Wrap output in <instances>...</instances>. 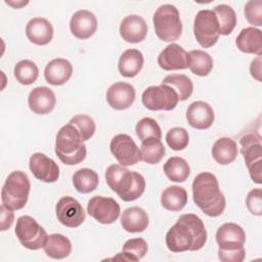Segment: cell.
<instances>
[{
  "instance_id": "6da1fadb",
  "label": "cell",
  "mask_w": 262,
  "mask_h": 262,
  "mask_svg": "<svg viewBox=\"0 0 262 262\" xmlns=\"http://www.w3.org/2000/svg\"><path fill=\"white\" fill-rule=\"evenodd\" d=\"M206 242L205 224L195 214H182L166 234V246L174 253L199 251Z\"/></svg>"
},
{
  "instance_id": "7a4b0ae2",
  "label": "cell",
  "mask_w": 262,
  "mask_h": 262,
  "mask_svg": "<svg viewBox=\"0 0 262 262\" xmlns=\"http://www.w3.org/2000/svg\"><path fill=\"white\" fill-rule=\"evenodd\" d=\"M192 199L195 205L210 217L221 215L226 207L225 196L219 188L218 180L210 172H202L194 177Z\"/></svg>"
},
{
  "instance_id": "3957f363",
  "label": "cell",
  "mask_w": 262,
  "mask_h": 262,
  "mask_svg": "<svg viewBox=\"0 0 262 262\" xmlns=\"http://www.w3.org/2000/svg\"><path fill=\"white\" fill-rule=\"evenodd\" d=\"M105 180L110 188L125 202L137 200L145 190L143 176L121 165H111L106 169Z\"/></svg>"
},
{
  "instance_id": "277c9868",
  "label": "cell",
  "mask_w": 262,
  "mask_h": 262,
  "mask_svg": "<svg viewBox=\"0 0 262 262\" xmlns=\"http://www.w3.org/2000/svg\"><path fill=\"white\" fill-rule=\"evenodd\" d=\"M55 154L66 165L73 166L83 162L87 149L79 131L70 123L62 126L56 135Z\"/></svg>"
},
{
  "instance_id": "5b68a950",
  "label": "cell",
  "mask_w": 262,
  "mask_h": 262,
  "mask_svg": "<svg viewBox=\"0 0 262 262\" xmlns=\"http://www.w3.org/2000/svg\"><path fill=\"white\" fill-rule=\"evenodd\" d=\"M30 189V180L25 172L18 170L11 172L1 190L2 205L13 211L23 209L28 202Z\"/></svg>"
},
{
  "instance_id": "8992f818",
  "label": "cell",
  "mask_w": 262,
  "mask_h": 262,
  "mask_svg": "<svg viewBox=\"0 0 262 262\" xmlns=\"http://www.w3.org/2000/svg\"><path fill=\"white\" fill-rule=\"evenodd\" d=\"M156 35L164 42L176 41L182 33V23L178 9L172 4H163L158 7L154 17Z\"/></svg>"
},
{
  "instance_id": "52a82bcc",
  "label": "cell",
  "mask_w": 262,
  "mask_h": 262,
  "mask_svg": "<svg viewBox=\"0 0 262 262\" xmlns=\"http://www.w3.org/2000/svg\"><path fill=\"white\" fill-rule=\"evenodd\" d=\"M241 152L244 156L246 166L252 180L258 184L262 183V144L261 136L256 132L245 134L241 140Z\"/></svg>"
},
{
  "instance_id": "ba28073f",
  "label": "cell",
  "mask_w": 262,
  "mask_h": 262,
  "mask_svg": "<svg viewBox=\"0 0 262 262\" xmlns=\"http://www.w3.org/2000/svg\"><path fill=\"white\" fill-rule=\"evenodd\" d=\"M15 235L19 243L29 250H39L44 247L48 237L46 230L31 216H20L16 220Z\"/></svg>"
},
{
  "instance_id": "9c48e42d",
  "label": "cell",
  "mask_w": 262,
  "mask_h": 262,
  "mask_svg": "<svg viewBox=\"0 0 262 262\" xmlns=\"http://www.w3.org/2000/svg\"><path fill=\"white\" fill-rule=\"evenodd\" d=\"M193 34L199 44L204 48L212 47L219 39V25L213 10H200L193 21Z\"/></svg>"
},
{
  "instance_id": "30bf717a",
  "label": "cell",
  "mask_w": 262,
  "mask_h": 262,
  "mask_svg": "<svg viewBox=\"0 0 262 262\" xmlns=\"http://www.w3.org/2000/svg\"><path fill=\"white\" fill-rule=\"evenodd\" d=\"M141 100L150 111H172L179 101L175 90L165 84L147 87L141 95Z\"/></svg>"
},
{
  "instance_id": "8fae6325",
  "label": "cell",
  "mask_w": 262,
  "mask_h": 262,
  "mask_svg": "<svg viewBox=\"0 0 262 262\" xmlns=\"http://www.w3.org/2000/svg\"><path fill=\"white\" fill-rule=\"evenodd\" d=\"M216 242L219 246L218 256L230 255L245 251L246 233L242 226L228 222L222 224L216 232Z\"/></svg>"
},
{
  "instance_id": "7c38bea8",
  "label": "cell",
  "mask_w": 262,
  "mask_h": 262,
  "mask_svg": "<svg viewBox=\"0 0 262 262\" xmlns=\"http://www.w3.org/2000/svg\"><path fill=\"white\" fill-rule=\"evenodd\" d=\"M110 149L121 166H132L141 161L140 149L128 134H118L113 137Z\"/></svg>"
},
{
  "instance_id": "4fadbf2b",
  "label": "cell",
  "mask_w": 262,
  "mask_h": 262,
  "mask_svg": "<svg viewBox=\"0 0 262 262\" xmlns=\"http://www.w3.org/2000/svg\"><path fill=\"white\" fill-rule=\"evenodd\" d=\"M87 213L101 224H112L120 216V205L112 198L92 196L87 204Z\"/></svg>"
},
{
  "instance_id": "5bb4252c",
  "label": "cell",
  "mask_w": 262,
  "mask_h": 262,
  "mask_svg": "<svg viewBox=\"0 0 262 262\" xmlns=\"http://www.w3.org/2000/svg\"><path fill=\"white\" fill-rule=\"evenodd\" d=\"M57 220L64 226L75 228L80 226L86 218L81 204L73 196H62L55 206Z\"/></svg>"
},
{
  "instance_id": "9a60e30c",
  "label": "cell",
  "mask_w": 262,
  "mask_h": 262,
  "mask_svg": "<svg viewBox=\"0 0 262 262\" xmlns=\"http://www.w3.org/2000/svg\"><path fill=\"white\" fill-rule=\"evenodd\" d=\"M29 167L33 175L40 181L51 183L59 177V167L57 164L42 152H35L31 156Z\"/></svg>"
},
{
  "instance_id": "2e32d148",
  "label": "cell",
  "mask_w": 262,
  "mask_h": 262,
  "mask_svg": "<svg viewBox=\"0 0 262 262\" xmlns=\"http://www.w3.org/2000/svg\"><path fill=\"white\" fill-rule=\"evenodd\" d=\"M188 61V53L176 43L166 46L158 56V64L165 71L187 69Z\"/></svg>"
},
{
  "instance_id": "e0dca14e",
  "label": "cell",
  "mask_w": 262,
  "mask_h": 262,
  "mask_svg": "<svg viewBox=\"0 0 262 262\" xmlns=\"http://www.w3.org/2000/svg\"><path fill=\"white\" fill-rule=\"evenodd\" d=\"M134 100L135 89L129 83L116 82L106 91V101L114 110H127L133 104Z\"/></svg>"
},
{
  "instance_id": "ac0fdd59",
  "label": "cell",
  "mask_w": 262,
  "mask_h": 262,
  "mask_svg": "<svg viewBox=\"0 0 262 262\" xmlns=\"http://www.w3.org/2000/svg\"><path fill=\"white\" fill-rule=\"evenodd\" d=\"M70 29L76 38L81 40L89 39L96 32L97 18L94 13L89 10H78L73 14L70 20Z\"/></svg>"
},
{
  "instance_id": "d6986e66",
  "label": "cell",
  "mask_w": 262,
  "mask_h": 262,
  "mask_svg": "<svg viewBox=\"0 0 262 262\" xmlns=\"http://www.w3.org/2000/svg\"><path fill=\"white\" fill-rule=\"evenodd\" d=\"M215 119L212 106L205 101H194L186 110L188 124L199 130H205L212 126Z\"/></svg>"
},
{
  "instance_id": "ffe728a7",
  "label": "cell",
  "mask_w": 262,
  "mask_h": 262,
  "mask_svg": "<svg viewBox=\"0 0 262 262\" xmlns=\"http://www.w3.org/2000/svg\"><path fill=\"white\" fill-rule=\"evenodd\" d=\"M147 34V25L141 16L137 14L127 15L120 25V35L128 43H139L143 41Z\"/></svg>"
},
{
  "instance_id": "44dd1931",
  "label": "cell",
  "mask_w": 262,
  "mask_h": 262,
  "mask_svg": "<svg viewBox=\"0 0 262 262\" xmlns=\"http://www.w3.org/2000/svg\"><path fill=\"white\" fill-rule=\"evenodd\" d=\"M56 103L53 91L45 86L34 88L28 97L30 110L37 115H46L50 113Z\"/></svg>"
},
{
  "instance_id": "7402d4cb",
  "label": "cell",
  "mask_w": 262,
  "mask_h": 262,
  "mask_svg": "<svg viewBox=\"0 0 262 262\" xmlns=\"http://www.w3.org/2000/svg\"><path fill=\"white\" fill-rule=\"evenodd\" d=\"M28 39L36 45H46L53 38V27L49 20L43 17H34L26 26Z\"/></svg>"
},
{
  "instance_id": "603a6c76",
  "label": "cell",
  "mask_w": 262,
  "mask_h": 262,
  "mask_svg": "<svg viewBox=\"0 0 262 262\" xmlns=\"http://www.w3.org/2000/svg\"><path fill=\"white\" fill-rule=\"evenodd\" d=\"M73 74L72 63L64 58H54L49 61L44 70V77L47 83L59 86L67 83Z\"/></svg>"
},
{
  "instance_id": "cb8c5ba5",
  "label": "cell",
  "mask_w": 262,
  "mask_h": 262,
  "mask_svg": "<svg viewBox=\"0 0 262 262\" xmlns=\"http://www.w3.org/2000/svg\"><path fill=\"white\" fill-rule=\"evenodd\" d=\"M237 48L245 53L262 54V32L254 27L243 29L236 37Z\"/></svg>"
},
{
  "instance_id": "d4e9b609",
  "label": "cell",
  "mask_w": 262,
  "mask_h": 262,
  "mask_svg": "<svg viewBox=\"0 0 262 262\" xmlns=\"http://www.w3.org/2000/svg\"><path fill=\"white\" fill-rule=\"evenodd\" d=\"M148 223L147 213L139 207L128 208L121 216V225L128 232H142L147 228Z\"/></svg>"
},
{
  "instance_id": "484cf974",
  "label": "cell",
  "mask_w": 262,
  "mask_h": 262,
  "mask_svg": "<svg viewBox=\"0 0 262 262\" xmlns=\"http://www.w3.org/2000/svg\"><path fill=\"white\" fill-rule=\"evenodd\" d=\"M143 61V55L138 49H127L119 58L118 70L123 77L133 78L141 71Z\"/></svg>"
},
{
  "instance_id": "4316f807",
  "label": "cell",
  "mask_w": 262,
  "mask_h": 262,
  "mask_svg": "<svg viewBox=\"0 0 262 262\" xmlns=\"http://www.w3.org/2000/svg\"><path fill=\"white\" fill-rule=\"evenodd\" d=\"M238 154L236 142L229 137H221L217 139L212 147V156L220 165H228L232 163Z\"/></svg>"
},
{
  "instance_id": "83f0119b",
  "label": "cell",
  "mask_w": 262,
  "mask_h": 262,
  "mask_svg": "<svg viewBox=\"0 0 262 262\" xmlns=\"http://www.w3.org/2000/svg\"><path fill=\"white\" fill-rule=\"evenodd\" d=\"M45 254L52 259H64L72 252L71 241L59 233L48 235L43 247Z\"/></svg>"
},
{
  "instance_id": "f1b7e54d",
  "label": "cell",
  "mask_w": 262,
  "mask_h": 262,
  "mask_svg": "<svg viewBox=\"0 0 262 262\" xmlns=\"http://www.w3.org/2000/svg\"><path fill=\"white\" fill-rule=\"evenodd\" d=\"M187 203V192L186 190L178 185H172L165 188L161 195L162 206L173 212H178L182 210Z\"/></svg>"
},
{
  "instance_id": "f546056e",
  "label": "cell",
  "mask_w": 262,
  "mask_h": 262,
  "mask_svg": "<svg viewBox=\"0 0 262 262\" xmlns=\"http://www.w3.org/2000/svg\"><path fill=\"white\" fill-rule=\"evenodd\" d=\"M164 172L170 181L184 182L189 174L190 167L188 163L180 157H172L164 164Z\"/></svg>"
},
{
  "instance_id": "4dcf8cb0",
  "label": "cell",
  "mask_w": 262,
  "mask_h": 262,
  "mask_svg": "<svg viewBox=\"0 0 262 262\" xmlns=\"http://www.w3.org/2000/svg\"><path fill=\"white\" fill-rule=\"evenodd\" d=\"M188 68L195 76H208L213 69V58L203 50H191L188 52Z\"/></svg>"
},
{
  "instance_id": "1f68e13d",
  "label": "cell",
  "mask_w": 262,
  "mask_h": 262,
  "mask_svg": "<svg viewBox=\"0 0 262 262\" xmlns=\"http://www.w3.org/2000/svg\"><path fill=\"white\" fill-rule=\"evenodd\" d=\"M148 247L146 242L141 237L130 238L126 241L123 246L122 253H119L114 259H121L126 261H139L147 253Z\"/></svg>"
},
{
  "instance_id": "d6a6232c",
  "label": "cell",
  "mask_w": 262,
  "mask_h": 262,
  "mask_svg": "<svg viewBox=\"0 0 262 262\" xmlns=\"http://www.w3.org/2000/svg\"><path fill=\"white\" fill-rule=\"evenodd\" d=\"M99 179L98 174L89 168H83L73 175V184L80 193H89L96 189Z\"/></svg>"
},
{
  "instance_id": "836d02e7",
  "label": "cell",
  "mask_w": 262,
  "mask_h": 262,
  "mask_svg": "<svg viewBox=\"0 0 262 262\" xmlns=\"http://www.w3.org/2000/svg\"><path fill=\"white\" fill-rule=\"evenodd\" d=\"M162 84L168 85L175 90L179 100H186L193 91V84L191 80L182 74H173L165 77Z\"/></svg>"
},
{
  "instance_id": "e575fe53",
  "label": "cell",
  "mask_w": 262,
  "mask_h": 262,
  "mask_svg": "<svg viewBox=\"0 0 262 262\" xmlns=\"http://www.w3.org/2000/svg\"><path fill=\"white\" fill-rule=\"evenodd\" d=\"M141 160L147 164L155 165L161 162L165 155V147L161 139L148 138L142 141L140 146Z\"/></svg>"
},
{
  "instance_id": "d590c367",
  "label": "cell",
  "mask_w": 262,
  "mask_h": 262,
  "mask_svg": "<svg viewBox=\"0 0 262 262\" xmlns=\"http://www.w3.org/2000/svg\"><path fill=\"white\" fill-rule=\"evenodd\" d=\"M217 16L220 35H229L236 26V14L227 4H219L213 10Z\"/></svg>"
},
{
  "instance_id": "8d00e7d4",
  "label": "cell",
  "mask_w": 262,
  "mask_h": 262,
  "mask_svg": "<svg viewBox=\"0 0 262 262\" xmlns=\"http://www.w3.org/2000/svg\"><path fill=\"white\" fill-rule=\"evenodd\" d=\"M13 73L15 79L21 85H31L37 80L39 76V69L34 61L23 59L14 66Z\"/></svg>"
},
{
  "instance_id": "74e56055",
  "label": "cell",
  "mask_w": 262,
  "mask_h": 262,
  "mask_svg": "<svg viewBox=\"0 0 262 262\" xmlns=\"http://www.w3.org/2000/svg\"><path fill=\"white\" fill-rule=\"evenodd\" d=\"M135 132L138 138L141 141H144L148 138H162V131L159 124L156 120L151 118H143L141 119L135 127Z\"/></svg>"
},
{
  "instance_id": "f35d334b",
  "label": "cell",
  "mask_w": 262,
  "mask_h": 262,
  "mask_svg": "<svg viewBox=\"0 0 262 262\" xmlns=\"http://www.w3.org/2000/svg\"><path fill=\"white\" fill-rule=\"evenodd\" d=\"M69 123L79 131L83 141L89 140L95 133V122L87 115H76L70 120Z\"/></svg>"
},
{
  "instance_id": "ab89813d",
  "label": "cell",
  "mask_w": 262,
  "mask_h": 262,
  "mask_svg": "<svg viewBox=\"0 0 262 262\" xmlns=\"http://www.w3.org/2000/svg\"><path fill=\"white\" fill-rule=\"evenodd\" d=\"M166 142L173 150L184 149L189 142L188 132L182 127L171 128L166 135Z\"/></svg>"
},
{
  "instance_id": "60d3db41",
  "label": "cell",
  "mask_w": 262,
  "mask_h": 262,
  "mask_svg": "<svg viewBox=\"0 0 262 262\" xmlns=\"http://www.w3.org/2000/svg\"><path fill=\"white\" fill-rule=\"evenodd\" d=\"M245 16L247 20L257 27L262 26V1L261 0H251L248 1L245 10Z\"/></svg>"
},
{
  "instance_id": "b9f144b4",
  "label": "cell",
  "mask_w": 262,
  "mask_h": 262,
  "mask_svg": "<svg viewBox=\"0 0 262 262\" xmlns=\"http://www.w3.org/2000/svg\"><path fill=\"white\" fill-rule=\"evenodd\" d=\"M248 210L256 216L262 215V190L261 188L252 189L246 199Z\"/></svg>"
},
{
  "instance_id": "7bdbcfd3",
  "label": "cell",
  "mask_w": 262,
  "mask_h": 262,
  "mask_svg": "<svg viewBox=\"0 0 262 262\" xmlns=\"http://www.w3.org/2000/svg\"><path fill=\"white\" fill-rule=\"evenodd\" d=\"M13 210L8 209L4 205H1L0 207V220H1V231H5L13 223L14 220V214L12 212Z\"/></svg>"
},
{
  "instance_id": "ee69618b",
  "label": "cell",
  "mask_w": 262,
  "mask_h": 262,
  "mask_svg": "<svg viewBox=\"0 0 262 262\" xmlns=\"http://www.w3.org/2000/svg\"><path fill=\"white\" fill-rule=\"evenodd\" d=\"M250 72L253 78L259 82L261 81V56H257V58L251 62Z\"/></svg>"
},
{
  "instance_id": "f6af8a7d",
  "label": "cell",
  "mask_w": 262,
  "mask_h": 262,
  "mask_svg": "<svg viewBox=\"0 0 262 262\" xmlns=\"http://www.w3.org/2000/svg\"><path fill=\"white\" fill-rule=\"evenodd\" d=\"M8 5H10V6H12V7H14V8H20L21 6H25V5H27L29 2L27 1V2H24V1H19V2H13V1H5Z\"/></svg>"
}]
</instances>
